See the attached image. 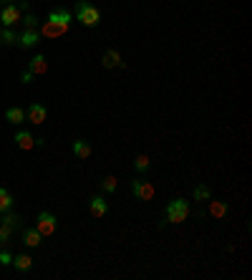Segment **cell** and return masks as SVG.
Returning a JSON list of instances; mask_svg holds the SVG:
<instances>
[{"label": "cell", "instance_id": "obj_1", "mask_svg": "<svg viewBox=\"0 0 252 280\" xmlns=\"http://www.w3.org/2000/svg\"><path fill=\"white\" fill-rule=\"evenodd\" d=\"M76 20H78L81 25H86V28H93V25L101 23V10H99L96 5H91L88 0H81V3L76 5Z\"/></svg>", "mask_w": 252, "mask_h": 280}, {"label": "cell", "instance_id": "obj_2", "mask_svg": "<svg viewBox=\"0 0 252 280\" xmlns=\"http://www.w3.org/2000/svg\"><path fill=\"white\" fill-rule=\"evenodd\" d=\"M189 217V202L184 197H177V200H172L169 205H167V222H172V225H179V222H184Z\"/></svg>", "mask_w": 252, "mask_h": 280}, {"label": "cell", "instance_id": "obj_3", "mask_svg": "<svg viewBox=\"0 0 252 280\" xmlns=\"http://www.w3.org/2000/svg\"><path fill=\"white\" fill-rule=\"evenodd\" d=\"M56 227H58L56 214H51V212H38V217H36V230H38L43 237L56 235Z\"/></svg>", "mask_w": 252, "mask_h": 280}, {"label": "cell", "instance_id": "obj_4", "mask_svg": "<svg viewBox=\"0 0 252 280\" xmlns=\"http://www.w3.org/2000/svg\"><path fill=\"white\" fill-rule=\"evenodd\" d=\"M131 195L139 197V200H144V202H149V200L156 195V190H154V184L146 182V179H134V182H131Z\"/></svg>", "mask_w": 252, "mask_h": 280}, {"label": "cell", "instance_id": "obj_5", "mask_svg": "<svg viewBox=\"0 0 252 280\" xmlns=\"http://www.w3.org/2000/svg\"><path fill=\"white\" fill-rule=\"evenodd\" d=\"M46 116H48V111H46L43 104H30L28 111H25V119H28L30 124H36V127H41V124L46 121Z\"/></svg>", "mask_w": 252, "mask_h": 280}, {"label": "cell", "instance_id": "obj_6", "mask_svg": "<svg viewBox=\"0 0 252 280\" xmlns=\"http://www.w3.org/2000/svg\"><path fill=\"white\" fill-rule=\"evenodd\" d=\"M0 23H3L5 28H13L15 23H20V10H18L15 5H5V8L0 10Z\"/></svg>", "mask_w": 252, "mask_h": 280}, {"label": "cell", "instance_id": "obj_7", "mask_svg": "<svg viewBox=\"0 0 252 280\" xmlns=\"http://www.w3.org/2000/svg\"><path fill=\"white\" fill-rule=\"evenodd\" d=\"M20 48H36L38 43H41V33H38V28H33V30H23L20 36H18V41H15Z\"/></svg>", "mask_w": 252, "mask_h": 280}, {"label": "cell", "instance_id": "obj_8", "mask_svg": "<svg viewBox=\"0 0 252 280\" xmlns=\"http://www.w3.org/2000/svg\"><path fill=\"white\" fill-rule=\"evenodd\" d=\"M71 20H73V15H71L66 8H58V10H51V13H48V23H53V25L71 28Z\"/></svg>", "mask_w": 252, "mask_h": 280}, {"label": "cell", "instance_id": "obj_9", "mask_svg": "<svg viewBox=\"0 0 252 280\" xmlns=\"http://www.w3.org/2000/svg\"><path fill=\"white\" fill-rule=\"evenodd\" d=\"M10 265H15L18 273H28V270L33 268V258L25 255V253H18V255H13V263H10Z\"/></svg>", "mask_w": 252, "mask_h": 280}, {"label": "cell", "instance_id": "obj_10", "mask_svg": "<svg viewBox=\"0 0 252 280\" xmlns=\"http://www.w3.org/2000/svg\"><path fill=\"white\" fill-rule=\"evenodd\" d=\"M41 240H43V235H41L36 227L23 230V245H25V247H38V245H41Z\"/></svg>", "mask_w": 252, "mask_h": 280}, {"label": "cell", "instance_id": "obj_11", "mask_svg": "<svg viewBox=\"0 0 252 280\" xmlns=\"http://www.w3.org/2000/svg\"><path fill=\"white\" fill-rule=\"evenodd\" d=\"M71 151H73L78 159H88V157H91V144L86 139H76L71 144Z\"/></svg>", "mask_w": 252, "mask_h": 280}, {"label": "cell", "instance_id": "obj_12", "mask_svg": "<svg viewBox=\"0 0 252 280\" xmlns=\"http://www.w3.org/2000/svg\"><path fill=\"white\" fill-rule=\"evenodd\" d=\"M88 210H91V214H93V217H104V214L109 212V202H106L104 197H91Z\"/></svg>", "mask_w": 252, "mask_h": 280}, {"label": "cell", "instance_id": "obj_13", "mask_svg": "<svg viewBox=\"0 0 252 280\" xmlns=\"http://www.w3.org/2000/svg\"><path fill=\"white\" fill-rule=\"evenodd\" d=\"M28 71L33 73V76H41V73H46L48 71V64H46V56H36V58H30V64H28Z\"/></svg>", "mask_w": 252, "mask_h": 280}, {"label": "cell", "instance_id": "obj_14", "mask_svg": "<svg viewBox=\"0 0 252 280\" xmlns=\"http://www.w3.org/2000/svg\"><path fill=\"white\" fill-rule=\"evenodd\" d=\"M15 144H18L20 149H25V151H28V149H33V146H36V139H33V134H30V132H18V134H15Z\"/></svg>", "mask_w": 252, "mask_h": 280}, {"label": "cell", "instance_id": "obj_15", "mask_svg": "<svg viewBox=\"0 0 252 280\" xmlns=\"http://www.w3.org/2000/svg\"><path fill=\"white\" fill-rule=\"evenodd\" d=\"M68 28H61V25H53V23H43V28H41V36H48V38H58V36H63Z\"/></svg>", "mask_w": 252, "mask_h": 280}, {"label": "cell", "instance_id": "obj_16", "mask_svg": "<svg viewBox=\"0 0 252 280\" xmlns=\"http://www.w3.org/2000/svg\"><path fill=\"white\" fill-rule=\"evenodd\" d=\"M5 119H8L10 124H23V121H25V111L18 109V106H10V109L5 111Z\"/></svg>", "mask_w": 252, "mask_h": 280}, {"label": "cell", "instance_id": "obj_17", "mask_svg": "<svg viewBox=\"0 0 252 280\" xmlns=\"http://www.w3.org/2000/svg\"><path fill=\"white\" fill-rule=\"evenodd\" d=\"M104 66L106 69H114V66H121V56H119V51H106L104 53Z\"/></svg>", "mask_w": 252, "mask_h": 280}, {"label": "cell", "instance_id": "obj_18", "mask_svg": "<svg viewBox=\"0 0 252 280\" xmlns=\"http://www.w3.org/2000/svg\"><path fill=\"white\" fill-rule=\"evenodd\" d=\"M10 207H13V195L5 187H0V214H5Z\"/></svg>", "mask_w": 252, "mask_h": 280}, {"label": "cell", "instance_id": "obj_19", "mask_svg": "<svg viewBox=\"0 0 252 280\" xmlns=\"http://www.w3.org/2000/svg\"><path fill=\"white\" fill-rule=\"evenodd\" d=\"M20 222H23V220H20L18 214H13L10 210L3 214V225H5V227H10V230H18V227H20Z\"/></svg>", "mask_w": 252, "mask_h": 280}, {"label": "cell", "instance_id": "obj_20", "mask_svg": "<svg viewBox=\"0 0 252 280\" xmlns=\"http://www.w3.org/2000/svg\"><path fill=\"white\" fill-rule=\"evenodd\" d=\"M227 202H209V214L212 217H225L227 214Z\"/></svg>", "mask_w": 252, "mask_h": 280}, {"label": "cell", "instance_id": "obj_21", "mask_svg": "<svg viewBox=\"0 0 252 280\" xmlns=\"http://www.w3.org/2000/svg\"><path fill=\"white\" fill-rule=\"evenodd\" d=\"M209 197H212L209 187H204V184L194 187V200H197V202H209Z\"/></svg>", "mask_w": 252, "mask_h": 280}, {"label": "cell", "instance_id": "obj_22", "mask_svg": "<svg viewBox=\"0 0 252 280\" xmlns=\"http://www.w3.org/2000/svg\"><path fill=\"white\" fill-rule=\"evenodd\" d=\"M15 41H18V36H15L10 28L0 30V46H10V43H15Z\"/></svg>", "mask_w": 252, "mask_h": 280}, {"label": "cell", "instance_id": "obj_23", "mask_svg": "<svg viewBox=\"0 0 252 280\" xmlns=\"http://www.w3.org/2000/svg\"><path fill=\"white\" fill-rule=\"evenodd\" d=\"M134 169H136V172H146V169H149V157H146V154H139V157L134 159Z\"/></svg>", "mask_w": 252, "mask_h": 280}, {"label": "cell", "instance_id": "obj_24", "mask_svg": "<svg viewBox=\"0 0 252 280\" xmlns=\"http://www.w3.org/2000/svg\"><path fill=\"white\" fill-rule=\"evenodd\" d=\"M20 23H23V28H25V30H33V28L38 25V18H36L33 13H28L25 18H20Z\"/></svg>", "mask_w": 252, "mask_h": 280}, {"label": "cell", "instance_id": "obj_25", "mask_svg": "<svg viewBox=\"0 0 252 280\" xmlns=\"http://www.w3.org/2000/svg\"><path fill=\"white\" fill-rule=\"evenodd\" d=\"M116 177H106L104 182H101V187H104V192H116Z\"/></svg>", "mask_w": 252, "mask_h": 280}, {"label": "cell", "instance_id": "obj_26", "mask_svg": "<svg viewBox=\"0 0 252 280\" xmlns=\"http://www.w3.org/2000/svg\"><path fill=\"white\" fill-rule=\"evenodd\" d=\"M10 235H13V230H10V227H5V225L0 222V247H5V242L10 240Z\"/></svg>", "mask_w": 252, "mask_h": 280}, {"label": "cell", "instance_id": "obj_27", "mask_svg": "<svg viewBox=\"0 0 252 280\" xmlns=\"http://www.w3.org/2000/svg\"><path fill=\"white\" fill-rule=\"evenodd\" d=\"M10 263H13V253H8V250L0 247V265H10Z\"/></svg>", "mask_w": 252, "mask_h": 280}, {"label": "cell", "instance_id": "obj_28", "mask_svg": "<svg viewBox=\"0 0 252 280\" xmlns=\"http://www.w3.org/2000/svg\"><path fill=\"white\" fill-rule=\"evenodd\" d=\"M20 81H23V83H30V81H33V73H30V71H23Z\"/></svg>", "mask_w": 252, "mask_h": 280}, {"label": "cell", "instance_id": "obj_29", "mask_svg": "<svg viewBox=\"0 0 252 280\" xmlns=\"http://www.w3.org/2000/svg\"><path fill=\"white\" fill-rule=\"evenodd\" d=\"M30 5H28V0H20V5H18V10H28Z\"/></svg>", "mask_w": 252, "mask_h": 280}, {"label": "cell", "instance_id": "obj_30", "mask_svg": "<svg viewBox=\"0 0 252 280\" xmlns=\"http://www.w3.org/2000/svg\"><path fill=\"white\" fill-rule=\"evenodd\" d=\"M5 3H8V5H13V0H5Z\"/></svg>", "mask_w": 252, "mask_h": 280}]
</instances>
